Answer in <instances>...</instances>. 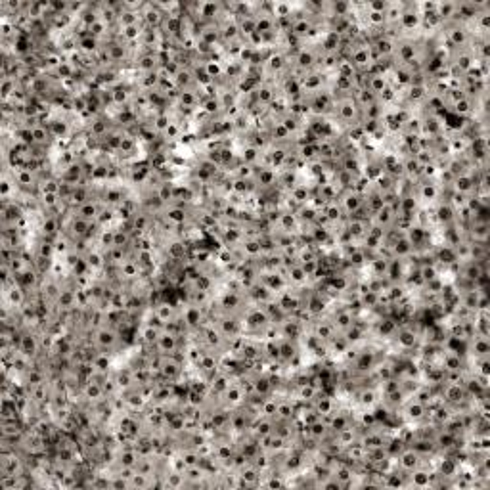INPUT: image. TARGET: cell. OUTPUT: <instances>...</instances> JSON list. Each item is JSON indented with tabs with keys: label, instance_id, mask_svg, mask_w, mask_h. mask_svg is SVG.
Instances as JSON below:
<instances>
[{
	"label": "cell",
	"instance_id": "2",
	"mask_svg": "<svg viewBox=\"0 0 490 490\" xmlns=\"http://www.w3.org/2000/svg\"><path fill=\"white\" fill-rule=\"evenodd\" d=\"M400 463H402L404 467H408L410 471H416V469L420 467L422 460H420V456H418L416 452H406V454H402V460H400Z\"/></svg>",
	"mask_w": 490,
	"mask_h": 490
},
{
	"label": "cell",
	"instance_id": "1",
	"mask_svg": "<svg viewBox=\"0 0 490 490\" xmlns=\"http://www.w3.org/2000/svg\"><path fill=\"white\" fill-rule=\"evenodd\" d=\"M96 341L106 349H111L115 343H117V333L113 331V329H109V327H104V329H98V333H96Z\"/></svg>",
	"mask_w": 490,
	"mask_h": 490
}]
</instances>
